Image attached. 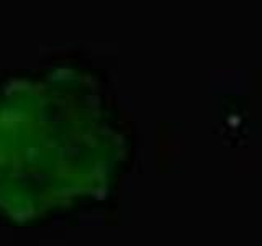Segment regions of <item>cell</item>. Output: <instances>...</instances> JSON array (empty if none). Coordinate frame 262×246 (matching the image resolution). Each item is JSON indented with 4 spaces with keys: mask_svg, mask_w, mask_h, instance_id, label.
Returning a JSON list of instances; mask_svg holds the SVG:
<instances>
[{
    "mask_svg": "<svg viewBox=\"0 0 262 246\" xmlns=\"http://www.w3.org/2000/svg\"><path fill=\"white\" fill-rule=\"evenodd\" d=\"M123 156L84 90L56 77L0 89V221L30 227L103 199Z\"/></svg>",
    "mask_w": 262,
    "mask_h": 246,
    "instance_id": "cell-1",
    "label": "cell"
}]
</instances>
